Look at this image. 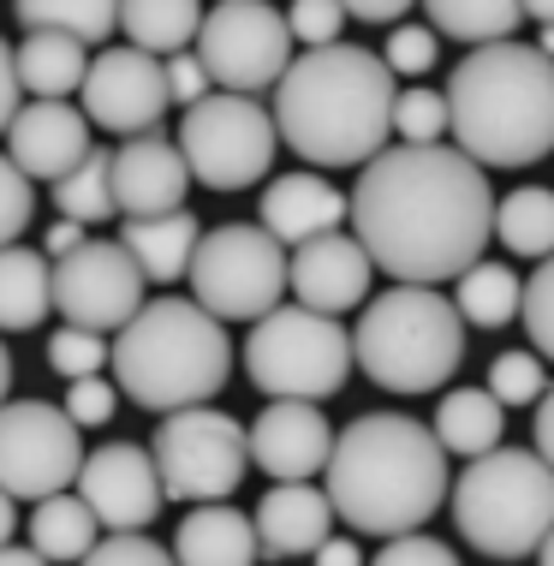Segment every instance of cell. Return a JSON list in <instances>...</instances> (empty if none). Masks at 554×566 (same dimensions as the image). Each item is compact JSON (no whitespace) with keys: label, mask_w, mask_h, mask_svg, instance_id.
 I'll use <instances>...</instances> for the list:
<instances>
[{"label":"cell","mask_w":554,"mask_h":566,"mask_svg":"<svg viewBox=\"0 0 554 566\" xmlns=\"http://www.w3.org/2000/svg\"><path fill=\"white\" fill-rule=\"evenodd\" d=\"M429 430L441 436V448L459 453V459H483L501 448V430H506V406L495 400L489 388H459V394H441L436 406V423Z\"/></svg>","instance_id":"cell-27"},{"label":"cell","mask_w":554,"mask_h":566,"mask_svg":"<svg viewBox=\"0 0 554 566\" xmlns=\"http://www.w3.org/2000/svg\"><path fill=\"white\" fill-rule=\"evenodd\" d=\"M369 274H376V263H369L358 233L352 239L346 233H322V239L292 251V298L311 304V311H322V316L358 311Z\"/></svg>","instance_id":"cell-20"},{"label":"cell","mask_w":554,"mask_h":566,"mask_svg":"<svg viewBox=\"0 0 554 566\" xmlns=\"http://www.w3.org/2000/svg\"><path fill=\"white\" fill-rule=\"evenodd\" d=\"M334 423L322 418L316 400H269L251 423V465L269 471L274 483H311L328 471Z\"/></svg>","instance_id":"cell-17"},{"label":"cell","mask_w":554,"mask_h":566,"mask_svg":"<svg viewBox=\"0 0 554 566\" xmlns=\"http://www.w3.org/2000/svg\"><path fill=\"white\" fill-rule=\"evenodd\" d=\"M531 441H536V453H543L548 465H554V388L543 394V400H536V423H531Z\"/></svg>","instance_id":"cell-49"},{"label":"cell","mask_w":554,"mask_h":566,"mask_svg":"<svg viewBox=\"0 0 554 566\" xmlns=\"http://www.w3.org/2000/svg\"><path fill=\"white\" fill-rule=\"evenodd\" d=\"M453 137L477 167L554 156V54L536 42H483L448 72Z\"/></svg>","instance_id":"cell-4"},{"label":"cell","mask_w":554,"mask_h":566,"mask_svg":"<svg viewBox=\"0 0 554 566\" xmlns=\"http://www.w3.org/2000/svg\"><path fill=\"white\" fill-rule=\"evenodd\" d=\"M54 311V256L0 244V334H30Z\"/></svg>","instance_id":"cell-25"},{"label":"cell","mask_w":554,"mask_h":566,"mask_svg":"<svg viewBox=\"0 0 554 566\" xmlns=\"http://www.w3.org/2000/svg\"><path fill=\"white\" fill-rule=\"evenodd\" d=\"M79 244H84V221H66V216H60V221L49 227V239H42V256H54V263H60V256H72Z\"/></svg>","instance_id":"cell-48"},{"label":"cell","mask_w":554,"mask_h":566,"mask_svg":"<svg viewBox=\"0 0 554 566\" xmlns=\"http://www.w3.org/2000/svg\"><path fill=\"white\" fill-rule=\"evenodd\" d=\"M525 19H536V24H554V0H525Z\"/></svg>","instance_id":"cell-54"},{"label":"cell","mask_w":554,"mask_h":566,"mask_svg":"<svg viewBox=\"0 0 554 566\" xmlns=\"http://www.w3.org/2000/svg\"><path fill=\"white\" fill-rule=\"evenodd\" d=\"M79 566H179V560H174V548H161L144 531H107Z\"/></svg>","instance_id":"cell-40"},{"label":"cell","mask_w":554,"mask_h":566,"mask_svg":"<svg viewBox=\"0 0 554 566\" xmlns=\"http://www.w3.org/2000/svg\"><path fill=\"white\" fill-rule=\"evenodd\" d=\"M30 186H36V179H30L24 167L0 149V244H19L30 216H36V191H30Z\"/></svg>","instance_id":"cell-38"},{"label":"cell","mask_w":554,"mask_h":566,"mask_svg":"<svg viewBox=\"0 0 554 566\" xmlns=\"http://www.w3.org/2000/svg\"><path fill=\"white\" fill-rule=\"evenodd\" d=\"M233 370L227 323L197 298H149L114 340V381L144 411L209 406Z\"/></svg>","instance_id":"cell-5"},{"label":"cell","mask_w":554,"mask_h":566,"mask_svg":"<svg viewBox=\"0 0 554 566\" xmlns=\"http://www.w3.org/2000/svg\"><path fill=\"white\" fill-rule=\"evenodd\" d=\"M251 518H257V537H263V555H274V560L316 555L334 537V525H341L328 489H316V483H274L257 501Z\"/></svg>","instance_id":"cell-21"},{"label":"cell","mask_w":554,"mask_h":566,"mask_svg":"<svg viewBox=\"0 0 554 566\" xmlns=\"http://www.w3.org/2000/svg\"><path fill=\"white\" fill-rule=\"evenodd\" d=\"M24 84H19V49H12L7 36H0V137H7V126H12V114L24 108Z\"/></svg>","instance_id":"cell-46"},{"label":"cell","mask_w":554,"mask_h":566,"mask_svg":"<svg viewBox=\"0 0 554 566\" xmlns=\"http://www.w3.org/2000/svg\"><path fill=\"white\" fill-rule=\"evenodd\" d=\"M429 12V30L436 36H453L466 49H483V42H506L525 19V0H418Z\"/></svg>","instance_id":"cell-30"},{"label":"cell","mask_w":554,"mask_h":566,"mask_svg":"<svg viewBox=\"0 0 554 566\" xmlns=\"http://www.w3.org/2000/svg\"><path fill=\"white\" fill-rule=\"evenodd\" d=\"M346 19L352 12L341 0H292L286 7V24H292V42H299V49H334Z\"/></svg>","instance_id":"cell-39"},{"label":"cell","mask_w":554,"mask_h":566,"mask_svg":"<svg viewBox=\"0 0 554 566\" xmlns=\"http://www.w3.org/2000/svg\"><path fill=\"white\" fill-rule=\"evenodd\" d=\"M543 54H554V24H543V42H536Z\"/></svg>","instance_id":"cell-56"},{"label":"cell","mask_w":554,"mask_h":566,"mask_svg":"<svg viewBox=\"0 0 554 566\" xmlns=\"http://www.w3.org/2000/svg\"><path fill=\"white\" fill-rule=\"evenodd\" d=\"M12 531H19V495H7V489H0V548L12 543Z\"/></svg>","instance_id":"cell-52"},{"label":"cell","mask_w":554,"mask_h":566,"mask_svg":"<svg viewBox=\"0 0 554 566\" xmlns=\"http://www.w3.org/2000/svg\"><path fill=\"white\" fill-rule=\"evenodd\" d=\"M79 495L102 518V531H144V525H156L167 489H161V471H156V453L149 448L107 441V448L84 453Z\"/></svg>","instance_id":"cell-16"},{"label":"cell","mask_w":554,"mask_h":566,"mask_svg":"<svg viewBox=\"0 0 554 566\" xmlns=\"http://www.w3.org/2000/svg\"><path fill=\"white\" fill-rule=\"evenodd\" d=\"M102 543V518L90 513V501L79 489H60V495L30 507V548L49 560H84Z\"/></svg>","instance_id":"cell-29"},{"label":"cell","mask_w":554,"mask_h":566,"mask_svg":"<svg viewBox=\"0 0 554 566\" xmlns=\"http://www.w3.org/2000/svg\"><path fill=\"white\" fill-rule=\"evenodd\" d=\"M453 525L477 555L525 560L554 531V465L536 448H495L453 483Z\"/></svg>","instance_id":"cell-7"},{"label":"cell","mask_w":554,"mask_h":566,"mask_svg":"<svg viewBox=\"0 0 554 566\" xmlns=\"http://www.w3.org/2000/svg\"><path fill=\"white\" fill-rule=\"evenodd\" d=\"M119 30H126L132 49L174 60L203 30V0H119Z\"/></svg>","instance_id":"cell-28"},{"label":"cell","mask_w":554,"mask_h":566,"mask_svg":"<svg viewBox=\"0 0 554 566\" xmlns=\"http://www.w3.org/2000/svg\"><path fill=\"white\" fill-rule=\"evenodd\" d=\"M49 364H54V376H66V381H84V376H102L107 364H114V340L96 328H60L54 340H49Z\"/></svg>","instance_id":"cell-36"},{"label":"cell","mask_w":554,"mask_h":566,"mask_svg":"<svg viewBox=\"0 0 554 566\" xmlns=\"http://www.w3.org/2000/svg\"><path fill=\"white\" fill-rule=\"evenodd\" d=\"M66 411H72V423H79V430H102V423H114L119 381H102V376L66 381Z\"/></svg>","instance_id":"cell-42"},{"label":"cell","mask_w":554,"mask_h":566,"mask_svg":"<svg viewBox=\"0 0 554 566\" xmlns=\"http://www.w3.org/2000/svg\"><path fill=\"white\" fill-rule=\"evenodd\" d=\"M257 555H263L257 518L227 507V501H197L191 518L174 531L179 566H257Z\"/></svg>","instance_id":"cell-23"},{"label":"cell","mask_w":554,"mask_h":566,"mask_svg":"<svg viewBox=\"0 0 554 566\" xmlns=\"http://www.w3.org/2000/svg\"><path fill=\"white\" fill-rule=\"evenodd\" d=\"M369 566H459V555L441 537H424V531H406V537H388L381 555Z\"/></svg>","instance_id":"cell-44"},{"label":"cell","mask_w":554,"mask_h":566,"mask_svg":"<svg viewBox=\"0 0 554 566\" xmlns=\"http://www.w3.org/2000/svg\"><path fill=\"white\" fill-rule=\"evenodd\" d=\"M352 227L394 286H441L483 263L495 191L453 144H388L352 186Z\"/></svg>","instance_id":"cell-1"},{"label":"cell","mask_w":554,"mask_h":566,"mask_svg":"<svg viewBox=\"0 0 554 566\" xmlns=\"http://www.w3.org/2000/svg\"><path fill=\"white\" fill-rule=\"evenodd\" d=\"M191 298L221 323H263L292 293V256L263 221H227L191 256Z\"/></svg>","instance_id":"cell-9"},{"label":"cell","mask_w":554,"mask_h":566,"mask_svg":"<svg viewBox=\"0 0 554 566\" xmlns=\"http://www.w3.org/2000/svg\"><path fill=\"white\" fill-rule=\"evenodd\" d=\"M394 132L399 144H441L453 132V108H448V90H399L394 96Z\"/></svg>","instance_id":"cell-35"},{"label":"cell","mask_w":554,"mask_h":566,"mask_svg":"<svg viewBox=\"0 0 554 566\" xmlns=\"http://www.w3.org/2000/svg\"><path fill=\"white\" fill-rule=\"evenodd\" d=\"M179 149H185V167H191L197 186L251 191L269 179V161L281 149V126H274V108H263L257 96L215 90L197 108H185Z\"/></svg>","instance_id":"cell-10"},{"label":"cell","mask_w":554,"mask_h":566,"mask_svg":"<svg viewBox=\"0 0 554 566\" xmlns=\"http://www.w3.org/2000/svg\"><path fill=\"white\" fill-rule=\"evenodd\" d=\"M54 209L66 221H84V227L114 221L119 216V203H114V149L96 144L66 179H54Z\"/></svg>","instance_id":"cell-33"},{"label":"cell","mask_w":554,"mask_h":566,"mask_svg":"<svg viewBox=\"0 0 554 566\" xmlns=\"http://www.w3.org/2000/svg\"><path fill=\"white\" fill-rule=\"evenodd\" d=\"M358 370L388 394H436L466 364V316L436 286H388L352 328Z\"/></svg>","instance_id":"cell-6"},{"label":"cell","mask_w":554,"mask_h":566,"mask_svg":"<svg viewBox=\"0 0 554 566\" xmlns=\"http://www.w3.org/2000/svg\"><path fill=\"white\" fill-rule=\"evenodd\" d=\"M459 316H466V328H506L519 311H525V281H519L506 263H471L466 274H459Z\"/></svg>","instance_id":"cell-31"},{"label":"cell","mask_w":554,"mask_h":566,"mask_svg":"<svg viewBox=\"0 0 554 566\" xmlns=\"http://www.w3.org/2000/svg\"><path fill=\"white\" fill-rule=\"evenodd\" d=\"M358 370L352 328L341 316H322L311 304H281L263 323H251L244 340V376L263 388V400H334Z\"/></svg>","instance_id":"cell-8"},{"label":"cell","mask_w":554,"mask_h":566,"mask_svg":"<svg viewBox=\"0 0 554 566\" xmlns=\"http://www.w3.org/2000/svg\"><path fill=\"white\" fill-rule=\"evenodd\" d=\"M84 72H90V42L66 36V30H24L19 84L36 102H66L72 90H84Z\"/></svg>","instance_id":"cell-26"},{"label":"cell","mask_w":554,"mask_h":566,"mask_svg":"<svg viewBox=\"0 0 554 566\" xmlns=\"http://www.w3.org/2000/svg\"><path fill=\"white\" fill-rule=\"evenodd\" d=\"M489 394L501 406H536L548 394V370H543V352H501L489 364Z\"/></svg>","instance_id":"cell-37"},{"label":"cell","mask_w":554,"mask_h":566,"mask_svg":"<svg viewBox=\"0 0 554 566\" xmlns=\"http://www.w3.org/2000/svg\"><path fill=\"white\" fill-rule=\"evenodd\" d=\"M191 49L209 66L215 90H233V96H263L299 60L286 12H274L269 0H215Z\"/></svg>","instance_id":"cell-12"},{"label":"cell","mask_w":554,"mask_h":566,"mask_svg":"<svg viewBox=\"0 0 554 566\" xmlns=\"http://www.w3.org/2000/svg\"><path fill=\"white\" fill-rule=\"evenodd\" d=\"M84 114L90 126L114 132V137H144L161 126L167 102H174V90H167V60L144 54V49H102L90 60L84 72Z\"/></svg>","instance_id":"cell-15"},{"label":"cell","mask_w":554,"mask_h":566,"mask_svg":"<svg viewBox=\"0 0 554 566\" xmlns=\"http://www.w3.org/2000/svg\"><path fill=\"white\" fill-rule=\"evenodd\" d=\"M519 323H525V334L536 340V352L554 358V256H543L536 274L525 281V311H519Z\"/></svg>","instance_id":"cell-41"},{"label":"cell","mask_w":554,"mask_h":566,"mask_svg":"<svg viewBox=\"0 0 554 566\" xmlns=\"http://www.w3.org/2000/svg\"><path fill=\"white\" fill-rule=\"evenodd\" d=\"M167 90H174L179 108H197L203 96H215V78H209L203 60H197V49H185V54L167 60Z\"/></svg>","instance_id":"cell-45"},{"label":"cell","mask_w":554,"mask_h":566,"mask_svg":"<svg viewBox=\"0 0 554 566\" xmlns=\"http://www.w3.org/2000/svg\"><path fill=\"white\" fill-rule=\"evenodd\" d=\"M388 72L394 78H424L429 66H436V30L429 24H399L394 36H388Z\"/></svg>","instance_id":"cell-43"},{"label":"cell","mask_w":554,"mask_h":566,"mask_svg":"<svg viewBox=\"0 0 554 566\" xmlns=\"http://www.w3.org/2000/svg\"><path fill=\"white\" fill-rule=\"evenodd\" d=\"M84 430L66 406L49 400H7L0 406V489L19 501H49L60 489H79Z\"/></svg>","instance_id":"cell-13"},{"label":"cell","mask_w":554,"mask_h":566,"mask_svg":"<svg viewBox=\"0 0 554 566\" xmlns=\"http://www.w3.org/2000/svg\"><path fill=\"white\" fill-rule=\"evenodd\" d=\"M24 30H66V36L102 49L119 30V0H12Z\"/></svg>","instance_id":"cell-34"},{"label":"cell","mask_w":554,"mask_h":566,"mask_svg":"<svg viewBox=\"0 0 554 566\" xmlns=\"http://www.w3.org/2000/svg\"><path fill=\"white\" fill-rule=\"evenodd\" d=\"M144 269L119 239H84L72 256L54 263V311L72 328L119 334L144 311Z\"/></svg>","instance_id":"cell-14"},{"label":"cell","mask_w":554,"mask_h":566,"mask_svg":"<svg viewBox=\"0 0 554 566\" xmlns=\"http://www.w3.org/2000/svg\"><path fill=\"white\" fill-rule=\"evenodd\" d=\"M0 566H54V560L36 555L30 543H7V548H0Z\"/></svg>","instance_id":"cell-51"},{"label":"cell","mask_w":554,"mask_h":566,"mask_svg":"<svg viewBox=\"0 0 554 566\" xmlns=\"http://www.w3.org/2000/svg\"><path fill=\"white\" fill-rule=\"evenodd\" d=\"M90 114L72 108V102H30V108L12 114L7 126V156L24 167L30 179H66L72 167L90 156Z\"/></svg>","instance_id":"cell-19"},{"label":"cell","mask_w":554,"mask_h":566,"mask_svg":"<svg viewBox=\"0 0 554 566\" xmlns=\"http://www.w3.org/2000/svg\"><path fill=\"white\" fill-rule=\"evenodd\" d=\"M316 566H364V548L352 537H328L316 548Z\"/></svg>","instance_id":"cell-50"},{"label":"cell","mask_w":554,"mask_h":566,"mask_svg":"<svg viewBox=\"0 0 554 566\" xmlns=\"http://www.w3.org/2000/svg\"><path fill=\"white\" fill-rule=\"evenodd\" d=\"M341 221H352V197L346 191H334L328 179H316V174H281V179H269V191H263V227L281 244H311L322 233H341Z\"/></svg>","instance_id":"cell-22"},{"label":"cell","mask_w":554,"mask_h":566,"mask_svg":"<svg viewBox=\"0 0 554 566\" xmlns=\"http://www.w3.org/2000/svg\"><path fill=\"white\" fill-rule=\"evenodd\" d=\"M341 7L352 12V19H364V24H394V19H406L418 0H341Z\"/></svg>","instance_id":"cell-47"},{"label":"cell","mask_w":554,"mask_h":566,"mask_svg":"<svg viewBox=\"0 0 554 566\" xmlns=\"http://www.w3.org/2000/svg\"><path fill=\"white\" fill-rule=\"evenodd\" d=\"M536 566H554V531L543 537V548H536Z\"/></svg>","instance_id":"cell-55"},{"label":"cell","mask_w":554,"mask_h":566,"mask_svg":"<svg viewBox=\"0 0 554 566\" xmlns=\"http://www.w3.org/2000/svg\"><path fill=\"white\" fill-rule=\"evenodd\" d=\"M495 239L513 256H554V186L506 191V203H495Z\"/></svg>","instance_id":"cell-32"},{"label":"cell","mask_w":554,"mask_h":566,"mask_svg":"<svg viewBox=\"0 0 554 566\" xmlns=\"http://www.w3.org/2000/svg\"><path fill=\"white\" fill-rule=\"evenodd\" d=\"M185 191H191V167L174 137L144 132L114 149V203L126 216H174L185 209Z\"/></svg>","instance_id":"cell-18"},{"label":"cell","mask_w":554,"mask_h":566,"mask_svg":"<svg viewBox=\"0 0 554 566\" xmlns=\"http://www.w3.org/2000/svg\"><path fill=\"white\" fill-rule=\"evenodd\" d=\"M7 394H12V352L0 340V406H7Z\"/></svg>","instance_id":"cell-53"},{"label":"cell","mask_w":554,"mask_h":566,"mask_svg":"<svg viewBox=\"0 0 554 566\" xmlns=\"http://www.w3.org/2000/svg\"><path fill=\"white\" fill-rule=\"evenodd\" d=\"M399 78L369 49H304L274 84V126L311 167H364L394 137Z\"/></svg>","instance_id":"cell-3"},{"label":"cell","mask_w":554,"mask_h":566,"mask_svg":"<svg viewBox=\"0 0 554 566\" xmlns=\"http://www.w3.org/2000/svg\"><path fill=\"white\" fill-rule=\"evenodd\" d=\"M119 244L137 256L149 286H174L191 274V256L203 244V227H197L191 209H174V216H126V233Z\"/></svg>","instance_id":"cell-24"},{"label":"cell","mask_w":554,"mask_h":566,"mask_svg":"<svg viewBox=\"0 0 554 566\" xmlns=\"http://www.w3.org/2000/svg\"><path fill=\"white\" fill-rule=\"evenodd\" d=\"M149 453L174 501H227L251 471V423L227 418L221 406H185L161 418Z\"/></svg>","instance_id":"cell-11"},{"label":"cell","mask_w":554,"mask_h":566,"mask_svg":"<svg viewBox=\"0 0 554 566\" xmlns=\"http://www.w3.org/2000/svg\"><path fill=\"white\" fill-rule=\"evenodd\" d=\"M448 448L429 423L406 411H358L346 430H334V453L322 471L341 525L364 537H406L436 518L448 489Z\"/></svg>","instance_id":"cell-2"}]
</instances>
